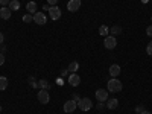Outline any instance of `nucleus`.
Wrapping results in <instances>:
<instances>
[{
  "label": "nucleus",
  "mask_w": 152,
  "mask_h": 114,
  "mask_svg": "<svg viewBox=\"0 0 152 114\" xmlns=\"http://www.w3.org/2000/svg\"><path fill=\"white\" fill-rule=\"evenodd\" d=\"M96 108H97L99 111H100V110H104V108H105V105H104V102H99V104L96 105Z\"/></svg>",
  "instance_id": "obj_27"
},
{
  "label": "nucleus",
  "mask_w": 152,
  "mask_h": 114,
  "mask_svg": "<svg viewBox=\"0 0 152 114\" xmlns=\"http://www.w3.org/2000/svg\"><path fill=\"white\" fill-rule=\"evenodd\" d=\"M28 82H29V85H31V87H34V88H37V87H38V82H37V79L34 78V76H29V78H28Z\"/></svg>",
  "instance_id": "obj_20"
},
{
  "label": "nucleus",
  "mask_w": 152,
  "mask_h": 114,
  "mask_svg": "<svg viewBox=\"0 0 152 114\" xmlns=\"http://www.w3.org/2000/svg\"><path fill=\"white\" fill-rule=\"evenodd\" d=\"M81 8V0H69V3H67V9L70 12H76Z\"/></svg>",
  "instance_id": "obj_7"
},
{
  "label": "nucleus",
  "mask_w": 152,
  "mask_h": 114,
  "mask_svg": "<svg viewBox=\"0 0 152 114\" xmlns=\"http://www.w3.org/2000/svg\"><path fill=\"white\" fill-rule=\"evenodd\" d=\"M110 75H111V78H116V76H119V75H120V66L113 64V66L110 67Z\"/></svg>",
  "instance_id": "obj_13"
},
{
  "label": "nucleus",
  "mask_w": 152,
  "mask_h": 114,
  "mask_svg": "<svg viewBox=\"0 0 152 114\" xmlns=\"http://www.w3.org/2000/svg\"><path fill=\"white\" fill-rule=\"evenodd\" d=\"M11 14H12V11L8 6H2V9H0V17H2L3 20H9Z\"/></svg>",
  "instance_id": "obj_11"
},
{
  "label": "nucleus",
  "mask_w": 152,
  "mask_h": 114,
  "mask_svg": "<svg viewBox=\"0 0 152 114\" xmlns=\"http://www.w3.org/2000/svg\"><path fill=\"white\" fill-rule=\"evenodd\" d=\"M56 84H58V85H62V84H64V82H62V79H61V78H59V79H58V81H56Z\"/></svg>",
  "instance_id": "obj_33"
},
{
  "label": "nucleus",
  "mask_w": 152,
  "mask_h": 114,
  "mask_svg": "<svg viewBox=\"0 0 152 114\" xmlns=\"http://www.w3.org/2000/svg\"><path fill=\"white\" fill-rule=\"evenodd\" d=\"M49 15H50V18H52L53 21L55 20H59L61 18V9L55 5V6H50L49 8Z\"/></svg>",
  "instance_id": "obj_4"
},
{
  "label": "nucleus",
  "mask_w": 152,
  "mask_h": 114,
  "mask_svg": "<svg viewBox=\"0 0 152 114\" xmlns=\"http://www.w3.org/2000/svg\"><path fill=\"white\" fill-rule=\"evenodd\" d=\"M76 107H78V102L76 100H67V102L64 104V113H67V114H70V113H73L75 110H76Z\"/></svg>",
  "instance_id": "obj_6"
},
{
  "label": "nucleus",
  "mask_w": 152,
  "mask_h": 114,
  "mask_svg": "<svg viewBox=\"0 0 152 114\" xmlns=\"http://www.w3.org/2000/svg\"><path fill=\"white\" fill-rule=\"evenodd\" d=\"M108 32H110V28L105 26V24H102V26L99 28V34L102 35V37H108Z\"/></svg>",
  "instance_id": "obj_18"
},
{
  "label": "nucleus",
  "mask_w": 152,
  "mask_h": 114,
  "mask_svg": "<svg viewBox=\"0 0 152 114\" xmlns=\"http://www.w3.org/2000/svg\"><path fill=\"white\" fill-rule=\"evenodd\" d=\"M3 41H5V35L0 32V44H3Z\"/></svg>",
  "instance_id": "obj_30"
},
{
  "label": "nucleus",
  "mask_w": 152,
  "mask_h": 114,
  "mask_svg": "<svg viewBox=\"0 0 152 114\" xmlns=\"http://www.w3.org/2000/svg\"><path fill=\"white\" fill-rule=\"evenodd\" d=\"M140 114H151V113H149V111H146V110H145V111H142V113H140Z\"/></svg>",
  "instance_id": "obj_34"
},
{
  "label": "nucleus",
  "mask_w": 152,
  "mask_h": 114,
  "mask_svg": "<svg viewBox=\"0 0 152 114\" xmlns=\"http://www.w3.org/2000/svg\"><path fill=\"white\" fill-rule=\"evenodd\" d=\"M146 52H148V55H151V56H152V41L148 44V47H146Z\"/></svg>",
  "instance_id": "obj_23"
},
{
  "label": "nucleus",
  "mask_w": 152,
  "mask_h": 114,
  "mask_svg": "<svg viewBox=\"0 0 152 114\" xmlns=\"http://www.w3.org/2000/svg\"><path fill=\"white\" fill-rule=\"evenodd\" d=\"M72 99H73V100H76V102H79V100H81V97H79L78 94H76V93H75V94H72Z\"/></svg>",
  "instance_id": "obj_28"
},
{
  "label": "nucleus",
  "mask_w": 152,
  "mask_h": 114,
  "mask_svg": "<svg viewBox=\"0 0 152 114\" xmlns=\"http://www.w3.org/2000/svg\"><path fill=\"white\" fill-rule=\"evenodd\" d=\"M142 2H143V3H148V2H149V0H142Z\"/></svg>",
  "instance_id": "obj_35"
},
{
  "label": "nucleus",
  "mask_w": 152,
  "mask_h": 114,
  "mask_svg": "<svg viewBox=\"0 0 152 114\" xmlns=\"http://www.w3.org/2000/svg\"><path fill=\"white\" fill-rule=\"evenodd\" d=\"M96 99L99 100V102H105V100L108 99V90H97L96 91Z\"/></svg>",
  "instance_id": "obj_9"
},
{
  "label": "nucleus",
  "mask_w": 152,
  "mask_h": 114,
  "mask_svg": "<svg viewBox=\"0 0 152 114\" xmlns=\"http://www.w3.org/2000/svg\"><path fill=\"white\" fill-rule=\"evenodd\" d=\"M151 20H152V17H151Z\"/></svg>",
  "instance_id": "obj_37"
},
{
  "label": "nucleus",
  "mask_w": 152,
  "mask_h": 114,
  "mask_svg": "<svg viewBox=\"0 0 152 114\" xmlns=\"http://www.w3.org/2000/svg\"><path fill=\"white\" fill-rule=\"evenodd\" d=\"M69 84H70L72 87H78V85L81 84V78L78 76V73H72V75L69 76Z\"/></svg>",
  "instance_id": "obj_8"
},
{
  "label": "nucleus",
  "mask_w": 152,
  "mask_h": 114,
  "mask_svg": "<svg viewBox=\"0 0 152 114\" xmlns=\"http://www.w3.org/2000/svg\"><path fill=\"white\" fill-rule=\"evenodd\" d=\"M67 73H69V70H62V72H61V76H66Z\"/></svg>",
  "instance_id": "obj_32"
},
{
  "label": "nucleus",
  "mask_w": 152,
  "mask_h": 114,
  "mask_svg": "<svg viewBox=\"0 0 152 114\" xmlns=\"http://www.w3.org/2000/svg\"><path fill=\"white\" fill-rule=\"evenodd\" d=\"M56 3H58V0H47V5L49 6H55Z\"/></svg>",
  "instance_id": "obj_25"
},
{
  "label": "nucleus",
  "mask_w": 152,
  "mask_h": 114,
  "mask_svg": "<svg viewBox=\"0 0 152 114\" xmlns=\"http://www.w3.org/2000/svg\"><path fill=\"white\" fill-rule=\"evenodd\" d=\"M0 110H2V107H0Z\"/></svg>",
  "instance_id": "obj_36"
},
{
  "label": "nucleus",
  "mask_w": 152,
  "mask_h": 114,
  "mask_svg": "<svg viewBox=\"0 0 152 114\" xmlns=\"http://www.w3.org/2000/svg\"><path fill=\"white\" fill-rule=\"evenodd\" d=\"M107 87H108V91L111 93H117V91H122V82L116 78H111L108 82H107Z\"/></svg>",
  "instance_id": "obj_1"
},
{
  "label": "nucleus",
  "mask_w": 152,
  "mask_h": 114,
  "mask_svg": "<svg viewBox=\"0 0 152 114\" xmlns=\"http://www.w3.org/2000/svg\"><path fill=\"white\" fill-rule=\"evenodd\" d=\"M38 100H40V104H49V100H50V94H49V91L47 90H41L38 91Z\"/></svg>",
  "instance_id": "obj_5"
},
{
  "label": "nucleus",
  "mask_w": 152,
  "mask_h": 114,
  "mask_svg": "<svg viewBox=\"0 0 152 114\" xmlns=\"http://www.w3.org/2000/svg\"><path fill=\"white\" fill-rule=\"evenodd\" d=\"M104 46L107 47V49H114L117 46V40H116V37H113V35H108V37H105V40H104Z\"/></svg>",
  "instance_id": "obj_3"
},
{
  "label": "nucleus",
  "mask_w": 152,
  "mask_h": 114,
  "mask_svg": "<svg viewBox=\"0 0 152 114\" xmlns=\"http://www.w3.org/2000/svg\"><path fill=\"white\" fill-rule=\"evenodd\" d=\"M3 62H5V56L0 53V66H3Z\"/></svg>",
  "instance_id": "obj_31"
},
{
  "label": "nucleus",
  "mask_w": 152,
  "mask_h": 114,
  "mask_svg": "<svg viewBox=\"0 0 152 114\" xmlns=\"http://www.w3.org/2000/svg\"><path fill=\"white\" fill-rule=\"evenodd\" d=\"M8 87V78H5V76H0V91L6 90Z\"/></svg>",
  "instance_id": "obj_16"
},
{
  "label": "nucleus",
  "mask_w": 152,
  "mask_h": 114,
  "mask_svg": "<svg viewBox=\"0 0 152 114\" xmlns=\"http://www.w3.org/2000/svg\"><path fill=\"white\" fill-rule=\"evenodd\" d=\"M111 34H113V37L122 34V28H120V26H113V28H111Z\"/></svg>",
  "instance_id": "obj_21"
},
{
  "label": "nucleus",
  "mask_w": 152,
  "mask_h": 114,
  "mask_svg": "<svg viewBox=\"0 0 152 114\" xmlns=\"http://www.w3.org/2000/svg\"><path fill=\"white\" fill-rule=\"evenodd\" d=\"M108 110H116L117 107H119V100L117 99H107V105H105Z\"/></svg>",
  "instance_id": "obj_12"
},
{
  "label": "nucleus",
  "mask_w": 152,
  "mask_h": 114,
  "mask_svg": "<svg viewBox=\"0 0 152 114\" xmlns=\"http://www.w3.org/2000/svg\"><path fill=\"white\" fill-rule=\"evenodd\" d=\"M26 9H28V12L31 15H34L35 12H37V3L35 2H29L28 5H26Z\"/></svg>",
  "instance_id": "obj_14"
},
{
  "label": "nucleus",
  "mask_w": 152,
  "mask_h": 114,
  "mask_svg": "<svg viewBox=\"0 0 152 114\" xmlns=\"http://www.w3.org/2000/svg\"><path fill=\"white\" fill-rule=\"evenodd\" d=\"M78 69H79V64H78V62H76V61H73V62H70V66H69V72H72V73H76V72H78Z\"/></svg>",
  "instance_id": "obj_17"
},
{
  "label": "nucleus",
  "mask_w": 152,
  "mask_h": 114,
  "mask_svg": "<svg viewBox=\"0 0 152 114\" xmlns=\"http://www.w3.org/2000/svg\"><path fill=\"white\" fill-rule=\"evenodd\" d=\"M91 107H93V104L88 97H81V100L78 102V108L82 110V111H90Z\"/></svg>",
  "instance_id": "obj_2"
},
{
  "label": "nucleus",
  "mask_w": 152,
  "mask_h": 114,
  "mask_svg": "<svg viewBox=\"0 0 152 114\" xmlns=\"http://www.w3.org/2000/svg\"><path fill=\"white\" fill-rule=\"evenodd\" d=\"M9 2H11V0H0V5H2V6H8Z\"/></svg>",
  "instance_id": "obj_26"
},
{
  "label": "nucleus",
  "mask_w": 152,
  "mask_h": 114,
  "mask_svg": "<svg viewBox=\"0 0 152 114\" xmlns=\"http://www.w3.org/2000/svg\"><path fill=\"white\" fill-rule=\"evenodd\" d=\"M23 21L24 23H31V21H34V15H31V14H26L23 17Z\"/></svg>",
  "instance_id": "obj_22"
},
{
  "label": "nucleus",
  "mask_w": 152,
  "mask_h": 114,
  "mask_svg": "<svg viewBox=\"0 0 152 114\" xmlns=\"http://www.w3.org/2000/svg\"><path fill=\"white\" fill-rule=\"evenodd\" d=\"M142 111H145V107H143V105H138V107H135V113L140 114Z\"/></svg>",
  "instance_id": "obj_24"
},
{
  "label": "nucleus",
  "mask_w": 152,
  "mask_h": 114,
  "mask_svg": "<svg viewBox=\"0 0 152 114\" xmlns=\"http://www.w3.org/2000/svg\"><path fill=\"white\" fill-rule=\"evenodd\" d=\"M46 15L43 14V12H35L34 14V21L37 23V24H46Z\"/></svg>",
  "instance_id": "obj_10"
},
{
  "label": "nucleus",
  "mask_w": 152,
  "mask_h": 114,
  "mask_svg": "<svg viewBox=\"0 0 152 114\" xmlns=\"http://www.w3.org/2000/svg\"><path fill=\"white\" fill-rule=\"evenodd\" d=\"M8 8H9L11 11H18V9H20V2H18V0H11L9 5H8Z\"/></svg>",
  "instance_id": "obj_15"
},
{
  "label": "nucleus",
  "mask_w": 152,
  "mask_h": 114,
  "mask_svg": "<svg viewBox=\"0 0 152 114\" xmlns=\"http://www.w3.org/2000/svg\"><path fill=\"white\" fill-rule=\"evenodd\" d=\"M38 87H40V88H43V90H49L50 84H49L46 79H40V81H38Z\"/></svg>",
  "instance_id": "obj_19"
},
{
  "label": "nucleus",
  "mask_w": 152,
  "mask_h": 114,
  "mask_svg": "<svg viewBox=\"0 0 152 114\" xmlns=\"http://www.w3.org/2000/svg\"><path fill=\"white\" fill-rule=\"evenodd\" d=\"M146 34H148L149 37H152V24H151V26H148V29H146Z\"/></svg>",
  "instance_id": "obj_29"
}]
</instances>
